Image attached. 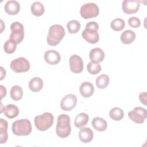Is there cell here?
Returning <instances> with one entry per match:
<instances>
[{"label":"cell","instance_id":"obj_17","mask_svg":"<svg viewBox=\"0 0 147 147\" xmlns=\"http://www.w3.org/2000/svg\"><path fill=\"white\" fill-rule=\"evenodd\" d=\"M105 53L103 51L99 48H94L92 49L89 53V57L91 61L101 62L105 58Z\"/></svg>","mask_w":147,"mask_h":147},{"label":"cell","instance_id":"obj_1","mask_svg":"<svg viewBox=\"0 0 147 147\" xmlns=\"http://www.w3.org/2000/svg\"><path fill=\"white\" fill-rule=\"evenodd\" d=\"M65 34L64 28L59 24L51 26L48 30L47 41L51 46H56L60 43Z\"/></svg>","mask_w":147,"mask_h":147},{"label":"cell","instance_id":"obj_12","mask_svg":"<svg viewBox=\"0 0 147 147\" xmlns=\"http://www.w3.org/2000/svg\"><path fill=\"white\" fill-rule=\"evenodd\" d=\"M71 71L75 74H79L83 69V61L80 56L77 55H72L69 60Z\"/></svg>","mask_w":147,"mask_h":147},{"label":"cell","instance_id":"obj_6","mask_svg":"<svg viewBox=\"0 0 147 147\" xmlns=\"http://www.w3.org/2000/svg\"><path fill=\"white\" fill-rule=\"evenodd\" d=\"M99 13L98 5L95 3H87L83 5L80 9L81 17L84 19H90L96 17Z\"/></svg>","mask_w":147,"mask_h":147},{"label":"cell","instance_id":"obj_8","mask_svg":"<svg viewBox=\"0 0 147 147\" xmlns=\"http://www.w3.org/2000/svg\"><path fill=\"white\" fill-rule=\"evenodd\" d=\"M10 68L16 73L26 72L30 69V63L29 61L22 57L17 58L10 63Z\"/></svg>","mask_w":147,"mask_h":147},{"label":"cell","instance_id":"obj_22","mask_svg":"<svg viewBox=\"0 0 147 147\" xmlns=\"http://www.w3.org/2000/svg\"><path fill=\"white\" fill-rule=\"evenodd\" d=\"M7 122L2 119H0V143L4 144L5 143L8 138L7 135Z\"/></svg>","mask_w":147,"mask_h":147},{"label":"cell","instance_id":"obj_13","mask_svg":"<svg viewBox=\"0 0 147 147\" xmlns=\"http://www.w3.org/2000/svg\"><path fill=\"white\" fill-rule=\"evenodd\" d=\"M45 61L49 64L55 65L58 64L61 59L59 53L55 50H48L44 55Z\"/></svg>","mask_w":147,"mask_h":147},{"label":"cell","instance_id":"obj_28","mask_svg":"<svg viewBox=\"0 0 147 147\" xmlns=\"http://www.w3.org/2000/svg\"><path fill=\"white\" fill-rule=\"evenodd\" d=\"M87 69L90 74L92 75H96L101 71L102 67L98 62L91 61L88 63Z\"/></svg>","mask_w":147,"mask_h":147},{"label":"cell","instance_id":"obj_4","mask_svg":"<svg viewBox=\"0 0 147 147\" xmlns=\"http://www.w3.org/2000/svg\"><path fill=\"white\" fill-rule=\"evenodd\" d=\"M12 131L16 136H28L32 131L31 122L27 119L15 121L12 123Z\"/></svg>","mask_w":147,"mask_h":147},{"label":"cell","instance_id":"obj_19","mask_svg":"<svg viewBox=\"0 0 147 147\" xmlns=\"http://www.w3.org/2000/svg\"><path fill=\"white\" fill-rule=\"evenodd\" d=\"M3 112L6 117L12 119L16 117L18 115L19 109L18 107L15 105L8 104L5 107Z\"/></svg>","mask_w":147,"mask_h":147},{"label":"cell","instance_id":"obj_27","mask_svg":"<svg viewBox=\"0 0 147 147\" xmlns=\"http://www.w3.org/2000/svg\"><path fill=\"white\" fill-rule=\"evenodd\" d=\"M123 111L119 107H115L112 108L109 111L110 117L114 121H120L123 117Z\"/></svg>","mask_w":147,"mask_h":147},{"label":"cell","instance_id":"obj_10","mask_svg":"<svg viewBox=\"0 0 147 147\" xmlns=\"http://www.w3.org/2000/svg\"><path fill=\"white\" fill-rule=\"evenodd\" d=\"M76 96L73 94H68L61 100L60 107L64 111H70L76 106Z\"/></svg>","mask_w":147,"mask_h":147},{"label":"cell","instance_id":"obj_20","mask_svg":"<svg viewBox=\"0 0 147 147\" xmlns=\"http://www.w3.org/2000/svg\"><path fill=\"white\" fill-rule=\"evenodd\" d=\"M92 126L93 127L99 131H105L107 127V123L105 119L100 117H95L92 121Z\"/></svg>","mask_w":147,"mask_h":147},{"label":"cell","instance_id":"obj_18","mask_svg":"<svg viewBox=\"0 0 147 147\" xmlns=\"http://www.w3.org/2000/svg\"><path fill=\"white\" fill-rule=\"evenodd\" d=\"M43 87V81L39 77H34L29 82V88L32 92L40 91Z\"/></svg>","mask_w":147,"mask_h":147},{"label":"cell","instance_id":"obj_23","mask_svg":"<svg viewBox=\"0 0 147 147\" xmlns=\"http://www.w3.org/2000/svg\"><path fill=\"white\" fill-rule=\"evenodd\" d=\"M89 117L84 113H81L78 114L74 120L75 126L77 128H81L86 125L88 122Z\"/></svg>","mask_w":147,"mask_h":147},{"label":"cell","instance_id":"obj_2","mask_svg":"<svg viewBox=\"0 0 147 147\" xmlns=\"http://www.w3.org/2000/svg\"><path fill=\"white\" fill-rule=\"evenodd\" d=\"M71 127L70 125V118L67 114H62L57 118V122L56 127L57 135L61 138H67L70 134Z\"/></svg>","mask_w":147,"mask_h":147},{"label":"cell","instance_id":"obj_26","mask_svg":"<svg viewBox=\"0 0 147 147\" xmlns=\"http://www.w3.org/2000/svg\"><path fill=\"white\" fill-rule=\"evenodd\" d=\"M10 95L11 98L14 100H19L21 99L23 96L22 87L17 85L13 86L10 92Z\"/></svg>","mask_w":147,"mask_h":147},{"label":"cell","instance_id":"obj_9","mask_svg":"<svg viewBox=\"0 0 147 147\" xmlns=\"http://www.w3.org/2000/svg\"><path fill=\"white\" fill-rule=\"evenodd\" d=\"M128 117L137 123H142L147 117L146 110L141 107H136L128 113Z\"/></svg>","mask_w":147,"mask_h":147},{"label":"cell","instance_id":"obj_16","mask_svg":"<svg viewBox=\"0 0 147 147\" xmlns=\"http://www.w3.org/2000/svg\"><path fill=\"white\" fill-rule=\"evenodd\" d=\"M5 11L9 15L17 14L20 9V5L17 1H8L4 6Z\"/></svg>","mask_w":147,"mask_h":147},{"label":"cell","instance_id":"obj_11","mask_svg":"<svg viewBox=\"0 0 147 147\" xmlns=\"http://www.w3.org/2000/svg\"><path fill=\"white\" fill-rule=\"evenodd\" d=\"M140 2L137 0H125L122 3L123 11L127 14L136 13L140 8Z\"/></svg>","mask_w":147,"mask_h":147},{"label":"cell","instance_id":"obj_31","mask_svg":"<svg viewBox=\"0 0 147 147\" xmlns=\"http://www.w3.org/2000/svg\"><path fill=\"white\" fill-rule=\"evenodd\" d=\"M17 44L13 40L9 39L4 44L3 49L5 52L7 54L13 53L16 49Z\"/></svg>","mask_w":147,"mask_h":147},{"label":"cell","instance_id":"obj_32","mask_svg":"<svg viewBox=\"0 0 147 147\" xmlns=\"http://www.w3.org/2000/svg\"><path fill=\"white\" fill-rule=\"evenodd\" d=\"M128 24L133 28H137L141 25V21L136 17H131L128 20Z\"/></svg>","mask_w":147,"mask_h":147},{"label":"cell","instance_id":"obj_3","mask_svg":"<svg viewBox=\"0 0 147 147\" xmlns=\"http://www.w3.org/2000/svg\"><path fill=\"white\" fill-rule=\"evenodd\" d=\"M98 29L99 26L96 22L90 21L86 24L85 29L82 33V36L88 42L95 44L99 39Z\"/></svg>","mask_w":147,"mask_h":147},{"label":"cell","instance_id":"obj_7","mask_svg":"<svg viewBox=\"0 0 147 147\" xmlns=\"http://www.w3.org/2000/svg\"><path fill=\"white\" fill-rule=\"evenodd\" d=\"M10 39L17 44L20 43L24 37V26L19 22H14L10 25Z\"/></svg>","mask_w":147,"mask_h":147},{"label":"cell","instance_id":"obj_14","mask_svg":"<svg viewBox=\"0 0 147 147\" xmlns=\"http://www.w3.org/2000/svg\"><path fill=\"white\" fill-rule=\"evenodd\" d=\"M80 140L83 143L91 142L94 137V133L90 127H81L79 131Z\"/></svg>","mask_w":147,"mask_h":147},{"label":"cell","instance_id":"obj_25","mask_svg":"<svg viewBox=\"0 0 147 147\" xmlns=\"http://www.w3.org/2000/svg\"><path fill=\"white\" fill-rule=\"evenodd\" d=\"M109 81L110 79L107 75L102 74L96 78L95 84L98 88L100 89H103L108 86Z\"/></svg>","mask_w":147,"mask_h":147},{"label":"cell","instance_id":"obj_29","mask_svg":"<svg viewBox=\"0 0 147 147\" xmlns=\"http://www.w3.org/2000/svg\"><path fill=\"white\" fill-rule=\"evenodd\" d=\"M125 26V23L124 20L121 18H117L114 19L110 24V26L113 30L116 32L122 30Z\"/></svg>","mask_w":147,"mask_h":147},{"label":"cell","instance_id":"obj_24","mask_svg":"<svg viewBox=\"0 0 147 147\" xmlns=\"http://www.w3.org/2000/svg\"><path fill=\"white\" fill-rule=\"evenodd\" d=\"M30 10L33 15L39 17L44 14L45 8L42 3L38 1H37L32 3L30 7Z\"/></svg>","mask_w":147,"mask_h":147},{"label":"cell","instance_id":"obj_30","mask_svg":"<svg viewBox=\"0 0 147 147\" xmlns=\"http://www.w3.org/2000/svg\"><path fill=\"white\" fill-rule=\"evenodd\" d=\"M67 27L69 33H76L80 29V24L77 20H71L67 24Z\"/></svg>","mask_w":147,"mask_h":147},{"label":"cell","instance_id":"obj_34","mask_svg":"<svg viewBox=\"0 0 147 147\" xmlns=\"http://www.w3.org/2000/svg\"><path fill=\"white\" fill-rule=\"evenodd\" d=\"M1 87V99L6 96V90L5 88V87L4 86H3L2 85L0 86Z\"/></svg>","mask_w":147,"mask_h":147},{"label":"cell","instance_id":"obj_21","mask_svg":"<svg viewBox=\"0 0 147 147\" xmlns=\"http://www.w3.org/2000/svg\"><path fill=\"white\" fill-rule=\"evenodd\" d=\"M136 38V33L131 30H126L123 32L120 37L121 42L124 44H130Z\"/></svg>","mask_w":147,"mask_h":147},{"label":"cell","instance_id":"obj_33","mask_svg":"<svg viewBox=\"0 0 147 147\" xmlns=\"http://www.w3.org/2000/svg\"><path fill=\"white\" fill-rule=\"evenodd\" d=\"M139 99L140 102L144 105H146V92H141L139 95Z\"/></svg>","mask_w":147,"mask_h":147},{"label":"cell","instance_id":"obj_15","mask_svg":"<svg viewBox=\"0 0 147 147\" xmlns=\"http://www.w3.org/2000/svg\"><path fill=\"white\" fill-rule=\"evenodd\" d=\"M79 91L83 97L89 98L93 94L94 92V87L91 83L89 82H84L80 84Z\"/></svg>","mask_w":147,"mask_h":147},{"label":"cell","instance_id":"obj_5","mask_svg":"<svg viewBox=\"0 0 147 147\" xmlns=\"http://www.w3.org/2000/svg\"><path fill=\"white\" fill-rule=\"evenodd\" d=\"M54 117L52 113L46 112L42 115H37L34 117V122L36 127L40 131L47 130L51 127L53 123Z\"/></svg>","mask_w":147,"mask_h":147}]
</instances>
